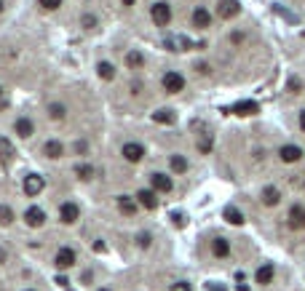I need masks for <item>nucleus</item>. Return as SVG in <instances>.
I'll return each instance as SVG.
<instances>
[{
	"mask_svg": "<svg viewBox=\"0 0 305 291\" xmlns=\"http://www.w3.org/2000/svg\"><path fill=\"white\" fill-rule=\"evenodd\" d=\"M123 158H126L129 163H139L142 158H145V147H142V144H137V142L123 144Z\"/></svg>",
	"mask_w": 305,
	"mask_h": 291,
	"instance_id": "423d86ee",
	"label": "nucleus"
},
{
	"mask_svg": "<svg viewBox=\"0 0 305 291\" xmlns=\"http://www.w3.org/2000/svg\"><path fill=\"white\" fill-rule=\"evenodd\" d=\"M161 83H164V88H166L169 93H179V91L185 88V78H182L179 72H166Z\"/></svg>",
	"mask_w": 305,
	"mask_h": 291,
	"instance_id": "f03ea898",
	"label": "nucleus"
},
{
	"mask_svg": "<svg viewBox=\"0 0 305 291\" xmlns=\"http://www.w3.org/2000/svg\"><path fill=\"white\" fill-rule=\"evenodd\" d=\"M193 27L196 30H209V27H212V14H209L206 8H196L193 11Z\"/></svg>",
	"mask_w": 305,
	"mask_h": 291,
	"instance_id": "9b49d317",
	"label": "nucleus"
},
{
	"mask_svg": "<svg viewBox=\"0 0 305 291\" xmlns=\"http://www.w3.org/2000/svg\"><path fill=\"white\" fill-rule=\"evenodd\" d=\"M97 72H99V78H104V80H112V78H116V67H112L110 62H99Z\"/></svg>",
	"mask_w": 305,
	"mask_h": 291,
	"instance_id": "5701e85b",
	"label": "nucleus"
},
{
	"mask_svg": "<svg viewBox=\"0 0 305 291\" xmlns=\"http://www.w3.org/2000/svg\"><path fill=\"white\" fill-rule=\"evenodd\" d=\"M131 3H137V0H123V6H131Z\"/></svg>",
	"mask_w": 305,
	"mask_h": 291,
	"instance_id": "4c0bfd02",
	"label": "nucleus"
},
{
	"mask_svg": "<svg viewBox=\"0 0 305 291\" xmlns=\"http://www.w3.org/2000/svg\"><path fill=\"white\" fill-rule=\"evenodd\" d=\"M37 3H41L46 11H54V8H59V6H62V0H37Z\"/></svg>",
	"mask_w": 305,
	"mask_h": 291,
	"instance_id": "c756f323",
	"label": "nucleus"
},
{
	"mask_svg": "<svg viewBox=\"0 0 305 291\" xmlns=\"http://www.w3.org/2000/svg\"><path fill=\"white\" fill-rule=\"evenodd\" d=\"M59 219L64 222V224H72V222H78L81 219V209L75 203H62V209H59Z\"/></svg>",
	"mask_w": 305,
	"mask_h": 291,
	"instance_id": "39448f33",
	"label": "nucleus"
},
{
	"mask_svg": "<svg viewBox=\"0 0 305 291\" xmlns=\"http://www.w3.org/2000/svg\"><path fill=\"white\" fill-rule=\"evenodd\" d=\"M24 222L30 224V227H41V224L46 222V214H43V209H37V206H30V209L24 211Z\"/></svg>",
	"mask_w": 305,
	"mask_h": 291,
	"instance_id": "f8f14e48",
	"label": "nucleus"
},
{
	"mask_svg": "<svg viewBox=\"0 0 305 291\" xmlns=\"http://www.w3.org/2000/svg\"><path fill=\"white\" fill-rule=\"evenodd\" d=\"M49 115H51L54 120H62V118H64V107H62V105H51V107H49Z\"/></svg>",
	"mask_w": 305,
	"mask_h": 291,
	"instance_id": "c85d7f7f",
	"label": "nucleus"
},
{
	"mask_svg": "<svg viewBox=\"0 0 305 291\" xmlns=\"http://www.w3.org/2000/svg\"><path fill=\"white\" fill-rule=\"evenodd\" d=\"M171 171H177V174H185L187 171V161L182 155H171Z\"/></svg>",
	"mask_w": 305,
	"mask_h": 291,
	"instance_id": "393cba45",
	"label": "nucleus"
},
{
	"mask_svg": "<svg viewBox=\"0 0 305 291\" xmlns=\"http://www.w3.org/2000/svg\"><path fill=\"white\" fill-rule=\"evenodd\" d=\"M14 128H16V134L22 136V139L32 136V120H27V118H19L16 123H14Z\"/></svg>",
	"mask_w": 305,
	"mask_h": 291,
	"instance_id": "f3484780",
	"label": "nucleus"
},
{
	"mask_svg": "<svg viewBox=\"0 0 305 291\" xmlns=\"http://www.w3.org/2000/svg\"><path fill=\"white\" fill-rule=\"evenodd\" d=\"M287 224L292 230H305V209H302V206H292L289 217H287Z\"/></svg>",
	"mask_w": 305,
	"mask_h": 291,
	"instance_id": "20e7f679",
	"label": "nucleus"
},
{
	"mask_svg": "<svg viewBox=\"0 0 305 291\" xmlns=\"http://www.w3.org/2000/svg\"><path fill=\"white\" fill-rule=\"evenodd\" d=\"M118 209L126 214V217H134V211H137V203L131 201V198H126V195H123V198L118 201Z\"/></svg>",
	"mask_w": 305,
	"mask_h": 291,
	"instance_id": "4be33fe9",
	"label": "nucleus"
},
{
	"mask_svg": "<svg viewBox=\"0 0 305 291\" xmlns=\"http://www.w3.org/2000/svg\"><path fill=\"white\" fill-rule=\"evenodd\" d=\"M137 201H139V206H145L147 211L158 209V198H156V190H139V192H137Z\"/></svg>",
	"mask_w": 305,
	"mask_h": 291,
	"instance_id": "4468645a",
	"label": "nucleus"
},
{
	"mask_svg": "<svg viewBox=\"0 0 305 291\" xmlns=\"http://www.w3.org/2000/svg\"><path fill=\"white\" fill-rule=\"evenodd\" d=\"M43 153L49 155V158H59V155L64 153V147H62V142H56V139H51V142H46Z\"/></svg>",
	"mask_w": 305,
	"mask_h": 291,
	"instance_id": "412c9836",
	"label": "nucleus"
},
{
	"mask_svg": "<svg viewBox=\"0 0 305 291\" xmlns=\"http://www.w3.org/2000/svg\"><path fill=\"white\" fill-rule=\"evenodd\" d=\"M126 64H129V67H142V64H145V56H142L139 51H131L129 56H126Z\"/></svg>",
	"mask_w": 305,
	"mask_h": 291,
	"instance_id": "a878e982",
	"label": "nucleus"
},
{
	"mask_svg": "<svg viewBox=\"0 0 305 291\" xmlns=\"http://www.w3.org/2000/svg\"><path fill=\"white\" fill-rule=\"evenodd\" d=\"M300 128H302V131H305V110H302V112H300Z\"/></svg>",
	"mask_w": 305,
	"mask_h": 291,
	"instance_id": "e433bc0d",
	"label": "nucleus"
},
{
	"mask_svg": "<svg viewBox=\"0 0 305 291\" xmlns=\"http://www.w3.org/2000/svg\"><path fill=\"white\" fill-rule=\"evenodd\" d=\"M14 222V211L8 206H0V224H11Z\"/></svg>",
	"mask_w": 305,
	"mask_h": 291,
	"instance_id": "cd10ccee",
	"label": "nucleus"
},
{
	"mask_svg": "<svg viewBox=\"0 0 305 291\" xmlns=\"http://www.w3.org/2000/svg\"><path fill=\"white\" fill-rule=\"evenodd\" d=\"M279 201H281V192L276 190V187H265L262 190V203L265 206H279Z\"/></svg>",
	"mask_w": 305,
	"mask_h": 291,
	"instance_id": "a211bd4d",
	"label": "nucleus"
},
{
	"mask_svg": "<svg viewBox=\"0 0 305 291\" xmlns=\"http://www.w3.org/2000/svg\"><path fill=\"white\" fill-rule=\"evenodd\" d=\"M99 291H110V288H99Z\"/></svg>",
	"mask_w": 305,
	"mask_h": 291,
	"instance_id": "58836bf2",
	"label": "nucleus"
},
{
	"mask_svg": "<svg viewBox=\"0 0 305 291\" xmlns=\"http://www.w3.org/2000/svg\"><path fill=\"white\" fill-rule=\"evenodd\" d=\"M152 120L156 123H174L177 115H174V110H156L152 112Z\"/></svg>",
	"mask_w": 305,
	"mask_h": 291,
	"instance_id": "6ab92c4d",
	"label": "nucleus"
},
{
	"mask_svg": "<svg viewBox=\"0 0 305 291\" xmlns=\"http://www.w3.org/2000/svg\"><path fill=\"white\" fill-rule=\"evenodd\" d=\"M16 153H14V144L8 142L6 136H0V161H11Z\"/></svg>",
	"mask_w": 305,
	"mask_h": 291,
	"instance_id": "aec40b11",
	"label": "nucleus"
},
{
	"mask_svg": "<svg viewBox=\"0 0 305 291\" xmlns=\"http://www.w3.org/2000/svg\"><path fill=\"white\" fill-rule=\"evenodd\" d=\"M225 219L231 224H244V214L238 209H233V206H227V209H225Z\"/></svg>",
	"mask_w": 305,
	"mask_h": 291,
	"instance_id": "b1692460",
	"label": "nucleus"
},
{
	"mask_svg": "<svg viewBox=\"0 0 305 291\" xmlns=\"http://www.w3.org/2000/svg\"><path fill=\"white\" fill-rule=\"evenodd\" d=\"M260 110V105L252 99H246V102H238V105H233L227 112H233V115H254V112Z\"/></svg>",
	"mask_w": 305,
	"mask_h": 291,
	"instance_id": "ddd939ff",
	"label": "nucleus"
},
{
	"mask_svg": "<svg viewBox=\"0 0 305 291\" xmlns=\"http://www.w3.org/2000/svg\"><path fill=\"white\" fill-rule=\"evenodd\" d=\"M212 254L220 257V259L227 257V254H231V243H227L225 238H214V240H212Z\"/></svg>",
	"mask_w": 305,
	"mask_h": 291,
	"instance_id": "2eb2a0df",
	"label": "nucleus"
},
{
	"mask_svg": "<svg viewBox=\"0 0 305 291\" xmlns=\"http://www.w3.org/2000/svg\"><path fill=\"white\" fill-rule=\"evenodd\" d=\"M198 150H201V153H209V150H212V136H204L201 142H198Z\"/></svg>",
	"mask_w": 305,
	"mask_h": 291,
	"instance_id": "7c9ffc66",
	"label": "nucleus"
},
{
	"mask_svg": "<svg viewBox=\"0 0 305 291\" xmlns=\"http://www.w3.org/2000/svg\"><path fill=\"white\" fill-rule=\"evenodd\" d=\"M238 11H241V6L236 0H220V6H217V16L220 19H233Z\"/></svg>",
	"mask_w": 305,
	"mask_h": 291,
	"instance_id": "1a4fd4ad",
	"label": "nucleus"
},
{
	"mask_svg": "<svg viewBox=\"0 0 305 291\" xmlns=\"http://www.w3.org/2000/svg\"><path fill=\"white\" fill-rule=\"evenodd\" d=\"M150 16H152V22H156L158 27H166V24L171 22V8H169V3H152Z\"/></svg>",
	"mask_w": 305,
	"mask_h": 291,
	"instance_id": "f257e3e1",
	"label": "nucleus"
},
{
	"mask_svg": "<svg viewBox=\"0 0 305 291\" xmlns=\"http://www.w3.org/2000/svg\"><path fill=\"white\" fill-rule=\"evenodd\" d=\"M150 182H152V190H156V192H171V190H174V182H171L166 174H152Z\"/></svg>",
	"mask_w": 305,
	"mask_h": 291,
	"instance_id": "9d476101",
	"label": "nucleus"
},
{
	"mask_svg": "<svg viewBox=\"0 0 305 291\" xmlns=\"http://www.w3.org/2000/svg\"><path fill=\"white\" fill-rule=\"evenodd\" d=\"M75 174H78V179H91L94 176V168L89 163H81L78 168H75Z\"/></svg>",
	"mask_w": 305,
	"mask_h": 291,
	"instance_id": "bb28decb",
	"label": "nucleus"
},
{
	"mask_svg": "<svg viewBox=\"0 0 305 291\" xmlns=\"http://www.w3.org/2000/svg\"><path fill=\"white\" fill-rule=\"evenodd\" d=\"M206 291H227V288L220 286V283H206Z\"/></svg>",
	"mask_w": 305,
	"mask_h": 291,
	"instance_id": "72a5a7b5",
	"label": "nucleus"
},
{
	"mask_svg": "<svg viewBox=\"0 0 305 291\" xmlns=\"http://www.w3.org/2000/svg\"><path fill=\"white\" fill-rule=\"evenodd\" d=\"M196 70L201 72V75H206V72H209V67H206V64H196Z\"/></svg>",
	"mask_w": 305,
	"mask_h": 291,
	"instance_id": "c9c22d12",
	"label": "nucleus"
},
{
	"mask_svg": "<svg viewBox=\"0 0 305 291\" xmlns=\"http://www.w3.org/2000/svg\"><path fill=\"white\" fill-rule=\"evenodd\" d=\"M273 273H276V270H273V265H262L260 270H257V283H260V286H268L271 283V280H273Z\"/></svg>",
	"mask_w": 305,
	"mask_h": 291,
	"instance_id": "dca6fc26",
	"label": "nucleus"
},
{
	"mask_svg": "<svg viewBox=\"0 0 305 291\" xmlns=\"http://www.w3.org/2000/svg\"><path fill=\"white\" fill-rule=\"evenodd\" d=\"M27 291H32V288H27Z\"/></svg>",
	"mask_w": 305,
	"mask_h": 291,
	"instance_id": "a19ab883",
	"label": "nucleus"
},
{
	"mask_svg": "<svg viewBox=\"0 0 305 291\" xmlns=\"http://www.w3.org/2000/svg\"><path fill=\"white\" fill-rule=\"evenodd\" d=\"M137 243H139L142 249H147V246H150V235H147V232H139V235H137Z\"/></svg>",
	"mask_w": 305,
	"mask_h": 291,
	"instance_id": "2f4dec72",
	"label": "nucleus"
},
{
	"mask_svg": "<svg viewBox=\"0 0 305 291\" xmlns=\"http://www.w3.org/2000/svg\"><path fill=\"white\" fill-rule=\"evenodd\" d=\"M83 24L86 27H94V24H97V19H94V16H83Z\"/></svg>",
	"mask_w": 305,
	"mask_h": 291,
	"instance_id": "f704fd0d",
	"label": "nucleus"
},
{
	"mask_svg": "<svg viewBox=\"0 0 305 291\" xmlns=\"http://www.w3.org/2000/svg\"><path fill=\"white\" fill-rule=\"evenodd\" d=\"M171 291H193V288H190V283H185V280H177V283L171 286Z\"/></svg>",
	"mask_w": 305,
	"mask_h": 291,
	"instance_id": "473e14b6",
	"label": "nucleus"
},
{
	"mask_svg": "<svg viewBox=\"0 0 305 291\" xmlns=\"http://www.w3.org/2000/svg\"><path fill=\"white\" fill-rule=\"evenodd\" d=\"M43 176H37V174H30V176H24V192L30 195V198H35V195H41L43 192Z\"/></svg>",
	"mask_w": 305,
	"mask_h": 291,
	"instance_id": "7ed1b4c3",
	"label": "nucleus"
},
{
	"mask_svg": "<svg viewBox=\"0 0 305 291\" xmlns=\"http://www.w3.org/2000/svg\"><path fill=\"white\" fill-rule=\"evenodd\" d=\"M0 11H3V3H0Z\"/></svg>",
	"mask_w": 305,
	"mask_h": 291,
	"instance_id": "ea45409f",
	"label": "nucleus"
},
{
	"mask_svg": "<svg viewBox=\"0 0 305 291\" xmlns=\"http://www.w3.org/2000/svg\"><path fill=\"white\" fill-rule=\"evenodd\" d=\"M279 158L284 163H297L300 158H302V150L297 147V144H284L281 150H279Z\"/></svg>",
	"mask_w": 305,
	"mask_h": 291,
	"instance_id": "0eeeda50",
	"label": "nucleus"
},
{
	"mask_svg": "<svg viewBox=\"0 0 305 291\" xmlns=\"http://www.w3.org/2000/svg\"><path fill=\"white\" fill-rule=\"evenodd\" d=\"M54 265L59 267V270H67V267H72V265H75V251H72V249H59V251H56Z\"/></svg>",
	"mask_w": 305,
	"mask_h": 291,
	"instance_id": "6e6552de",
	"label": "nucleus"
}]
</instances>
